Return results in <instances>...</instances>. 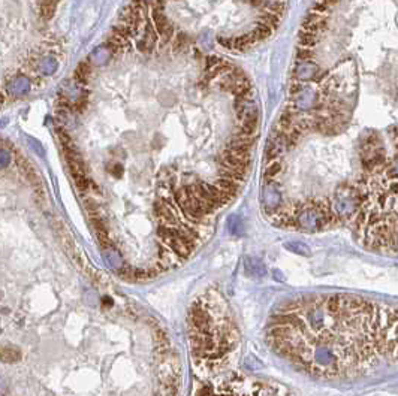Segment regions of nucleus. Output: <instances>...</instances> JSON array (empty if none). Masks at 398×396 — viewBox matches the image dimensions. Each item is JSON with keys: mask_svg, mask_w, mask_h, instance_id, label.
Returning <instances> with one entry per match:
<instances>
[{"mask_svg": "<svg viewBox=\"0 0 398 396\" xmlns=\"http://www.w3.org/2000/svg\"><path fill=\"white\" fill-rule=\"evenodd\" d=\"M57 3H59V0H42V2H41V16H42V20H50V18L54 15Z\"/></svg>", "mask_w": 398, "mask_h": 396, "instance_id": "obj_7", "label": "nucleus"}, {"mask_svg": "<svg viewBox=\"0 0 398 396\" xmlns=\"http://www.w3.org/2000/svg\"><path fill=\"white\" fill-rule=\"evenodd\" d=\"M286 248L294 251L295 254H299V256H310V248L302 242H288Z\"/></svg>", "mask_w": 398, "mask_h": 396, "instance_id": "obj_12", "label": "nucleus"}, {"mask_svg": "<svg viewBox=\"0 0 398 396\" xmlns=\"http://www.w3.org/2000/svg\"><path fill=\"white\" fill-rule=\"evenodd\" d=\"M227 226H229V231L232 235L238 236V235H242V232H244V223L238 215H232L229 218V221H227Z\"/></svg>", "mask_w": 398, "mask_h": 396, "instance_id": "obj_11", "label": "nucleus"}, {"mask_svg": "<svg viewBox=\"0 0 398 396\" xmlns=\"http://www.w3.org/2000/svg\"><path fill=\"white\" fill-rule=\"evenodd\" d=\"M153 20H155V29H156V32L160 34V36H163V39L165 41H168L171 36H173V33H174V29H173V26H171V23L168 21V18L159 11V9H155L153 11Z\"/></svg>", "mask_w": 398, "mask_h": 396, "instance_id": "obj_3", "label": "nucleus"}, {"mask_svg": "<svg viewBox=\"0 0 398 396\" xmlns=\"http://www.w3.org/2000/svg\"><path fill=\"white\" fill-rule=\"evenodd\" d=\"M280 171H281V165L280 163H273L271 166H268L267 169H265V177H267V178H274Z\"/></svg>", "mask_w": 398, "mask_h": 396, "instance_id": "obj_15", "label": "nucleus"}, {"mask_svg": "<svg viewBox=\"0 0 398 396\" xmlns=\"http://www.w3.org/2000/svg\"><path fill=\"white\" fill-rule=\"evenodd\" d=\"M90 73H91V69H90V65L88 63H81L77 70H75V78H77L78 82L81 84H86L88 77H90Z\"/></svg>", "mask_w": 398, "mask_h": 396, "instance_id": "obj_10", "label": "nucleus"}, {"mask_svg": "<svg viewBox=\"0 0 398 396\" xmlns=\"http://www.w3.org/2000/svg\"><path fill=\"white\" fill-rule=\"evenodd\" d=\"M271 32H273V30H271L270 27H267L265 24L259 23V24L256 26V29H255L253 32H250V34H252V37H253V41L258 42V41L267 39L268 36H271Z\"/></svg>", "mask_w": 398, "mask_h": 396, "instance_id": "obj_8", "label": "nucleus"}, {"mask_svg": "<svg viewBox=\"0 0 398 396\" xmlns=\"http://www.w3.org/2000/svg\"><path fill=\"white\" fill-rule=\"evenodd\" d=\"M260 23L262 24H265L267 27H270L271 30H274V29H277L278 27V16L277 15H274V14H265V15H262V18H260Z\"/></svg>", "mask_w": 398, "mask_h": 396, "instance_id": "obj_14", "label": "nucleus"}, {"mask_svg": "<svg viewBox=\"0 0 398 396\" xmlns=\"http://www.w3.org/2000/svg\"><path fill=\"white\" fill-rule=\"evenodd\" d=\"M268 9H270V11H268L270 14H274V15H276V14H278V12H283V5H281L280 2H273V3L268 5Z\"/></svg>", "mask_w": 398, "mask_h": 396, "instance_id": "obj_18", "label": "nucleus"}, {"mask_svg": "<svg viewBox=\"0 0 398 396\" xmlns=\"http://www.w3.org/2000/svg\"><path fill=\"white\" fill-rule=\"evenodd\" d=\"M319 41V37L316 36V33L311 32H306L299 34V47L301 48H311L313 45H316Z\"/></svg>", "mask_w": 398, "mask_h": 396, "instance_id": "obj_9", "label": "nucleus"}, {"mask_svg": "<svg viewBox=\"0 0 398 396\" xmlns=\"http://www.w3.org/2000/svg\"><path fill=\"white\" fill-rule=\"evenodd\" d=\"M262 202H263L265 210L270 211V213H273L274 210H277L278 206L281 205V195L273 184H267L263 187Z\"/></svg>", "mask_w": 398, "mask_h": 396, "instance_id": "obj_1", "label": "nucleus"}, {"mask_svg": "<svg viewBox=\"0 0 398 396\" xmlns=\"http://www.w3.org/2000/svg\"><path fill=\"white\" fill-rule=\"evenodd\" d=\"M298 59L302 62H310L313 59V52L310 51V48H299L298 50Z\"/></svg>", "mask_w": 398, "mask_h": 396, "instance_id": "obj_16", "label": "nucleus"}, {"mask_svg": "<svg viewBox=\"0 0 398 396\" xmlns=\"http://www.w3.org/2000/svg\"><path fill=\"white\" fill-rule=\"evenodd\" d=\"M3 102H5V96H3V93H0V106L3 105Z\"/></svg>", "mask_w": 398, "mask_h": 396, "instance_id": "obj_21", "label": "nucleus"}, {"mask_svg": "<svg viewBox=\"0 0 398 396\" xmlns=\"http://www.w3.org/2000/svg\"><path fill=\"white\" fill-rule=\"evenodd\" d=\"M253 145V138L244 136V135H235L229 142H227V149H249Z\"/></svg>", "mask_w": 398, "mask_h": 396, "instance_id": "obj_6", "label": "nucleus"}, {"mask_svg": "<svg viewBox=\"0 0 398 396\" xmlns=\"http://www.w3.org/2000/svg\"><path fill=\"white\" fill-rule=\"evenodd\" d=\"M244 271L252 278H260L267 274V268L258 257H247L244 262Z\"/></svg>", "mask_w": 398, "mask_h": 396, "instance_id": "obj_4", "label": "nucleus"}, {"mask_svg": "<svg viewBox=\"0 0 398 396\" xmlns=\"http://www.w3.org/2000/svg\"><path fill=\"white\" fill-rule=\"evenodd\" d=\"M249 2H250L252 5H260V3H262V0H249Z\"/></svg>", "mask_w": 398, "mask_h": 396, "instance_id": "obj_20", "label": "nucleus"}, {"mask_svg": "<svg viewBox=\"0 0 398 396\" xmlns=\"http://www.w3.org/2000/svg\"><path fill=\"white\" fill-rule=\"evenodd\" d=\"M184 47H186V34L180 33V34L175 37V50L180 51V50H183Z\"/></svg>", "mask_w": 398, "mask_h": 396, "instance_id": "obj_17", "label": "nucleus"}, {"mask_svg": "<svg viewBox=\"0 0 398 396\" xmlns=\"http://www.w3.org/2000/svg\"><path fill=\"white\" fill-rule=\"evenodd\" d=\"M21 354L14 348H0V361L2 362H14L18 361Z\"/></svg>", "mask_w": 398, "mask_h": 396, "instance_id": "obj_13", "label": "nucleus"}, {"mask_svg": "<svg viewBox=\"0 0 398 396\" xmlns=\"http://www.w3.org/2000/svg\"><path fill=\"white\" fill-rule=\"evenodd\" d=\"M214 185L219 188L220 192H223L226 196L232 198V196L238 192V185H240V182H237V181H234V180H227V178H222V177H220Z\"/></svg>", "mask_w": 398, "mask_h": 396, "instance_id": "obj_5", "label": "nucleus"}, {"mask_svg": "<svg viewBox=\"0 0 398 396\" xmlns=\"http://www.w3.org/2000/svg\"><path fill=\"white\" fill-rule=\"evenodd\" d=\"M156 215L162 220V224L166 226H178V218L174 211V208L171 206L166 200H159L155 206Z\"/></svg>", "mask_w": 398, "mask_h": 396, "instance_id": "obj_2", "label": "nucleus"}, {"mask_svg": "<svg viewBox=\"0 0 398 396\" xmlns=\"http://www.w3.org/2000/svg\"><path fill=\"white\" fill-rule=\"evenodd\" d=\"M219 42L223 44L226 48H234V39H225V37H219Z\"/></svg>", "mask_w": 398, "mask_h": 396, "instance_id": "obj_19", "label": "nucleus"}]
</instances>
